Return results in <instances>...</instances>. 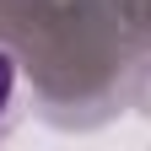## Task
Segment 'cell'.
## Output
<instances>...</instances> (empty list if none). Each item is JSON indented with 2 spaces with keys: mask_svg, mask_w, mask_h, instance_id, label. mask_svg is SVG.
Segmentation results:
<instances>
[{
  "mask_svg": "<svg viewBox=\"0 0 151 151\" xmlns=\"http://www.w3.org/2000/svg\"><path fill=\"white\" fill-rule=\"evenodd\" d=\"M11 81H16V70H11V54L0 49V108L11 103Z\"/></svg>",
  "mask_w": 151,
  "mask_h": 151,
  "instance_id": "1",
  "label": "cell"
}]
</instances>
